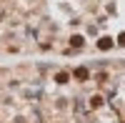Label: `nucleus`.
Here are the masks:
<instances>
[{"mask_svg": "<svg viewBox=\"0 0 125 123\" xmlns=\"http://www.w3.org/2000/svg\"><path fill=\"white\" fill-rule=\"evenodd\" d=\"M120 43H123V45H125V33H123V35H120Z\"/></svg>", "mask_w": 125, "mask_h": 123, "instance_id": "7ed1b4c3", "label": "nucleus"}, {"mask_svg": "<svg viewBox=\"0 0 125 123\" xmlns=\"http://www.w3.org/2000/svg\"><path fill=\"white\" fill-rule=\"evenodd\" d=\"M75 75H78V78H88V70H85V68H78Z\"/></svg>", "mask_w": 125, "mask_h": 123, "instance_id": "f03ea898", "label": "nucleus"}, {"mask_svg": "<svg viewBox=\"0 0 125 123\" xmlns=\"http://www.w3.org/2000/svg\"><path fill=\"white\" fill-rule=\"evenodd\" d=\"M98 45H100L103 50H108V48L113 45V40H110V38H103V40H100V43H98Z\"/></svg>", "mask_w": 125, "mask_h": 123, "instance_id": "f257e3e1", "label": "nucleus"}]
</instances>
